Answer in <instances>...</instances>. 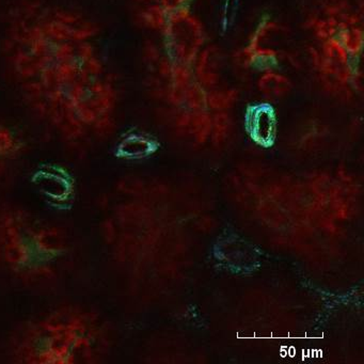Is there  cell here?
Returning a JSON list of instances; mask_svg holds the SVG:
<instances>
[{"instance_id":"cell-1","label":"cell","mask_w":364,"mask_h":364,"mask_svg":"<svg viewBox=\"0 0 364 364\" xmlns=\"http://www.w3.org/2000/svg\"><path fill=\"white\" fill-rule=\"evenodd\" d=\"M100 25L77 10L23 1L8 20L5 50L24 99L41 90L61 69L101 48Z\"/></svg>"},{"instance_id":"cell-2","label":"cell","mask_w":364,"mask_h":364,"mask_svg":"<svg viewBox=\"0 0 364 364\" xmlns=\"http://www.w3.org/2000/svg\"><path fill=\"white\" fill-rule=\"evenodd\" d=\"M107 346L103 319L86 306H58L29 321L12 342L21 364L97 363Z\"/></svg>"},{"instance_id":"cell-3","label":"cell","mask_w":364,"mask_h":364,"mask_svg":"<svg viewBox=\"0 0 364 364\" xmlns=\"http://www.w3.org/2000/svg\"><path fill=\"white\" fill-rule=\"evenodd\" d=\"M70 246L65 230L31 210L21 206L0 210V262L21 282L52 280L67 262Z\"/></svg>"},{"instance_id":"cell-4","label":"cell","mask_w":364,"mask_h":364,"mask_svg":"<svg viewBox=\"0 0 364 364\" xmlns=\"http://www.w3.org/2000/svg\"><path fill=\"white\" fill-rule=\"evenodd\" d=\"M247 129L252 137L261 142H267L274 137L276 131L277 114L268 103H257L247 108Z\"/></svg>"},{"instance_id":"cell-5","label":"cell","mask_w":364,"mask_h":364,"mask_svg":"<svg viewBox=\"0 0 364 364\" xmlns=\"http://www.w3.org/2000/svg\"><path fill=\"white\" fill-rule=\"evenodd\" d=\"M25 149L24 136L14 127L0 123V174L22 156Z\"/></svg>"},{"instance_id":"cell-6","label":"cell","mask_w":364,"mask_h":364,"mask_svg":"<svg viewBox=\"0 0 364 364\" xmlns=\"http://www.w3.org/2000/svg\"><path fill=\"white\" fill-rule=\"evenodd\" d=\"M240 5H242V0H223L221 6L220 23H219L221 33H228L232 28L235 23Z\"/></svg>"},{"instance_id":"cell-7","label":"cell","mask_w":364,"mask_h":364,"mask_svg":"<svg viewBox=\"0 0 364 364\" xmlns=\"http://www.w3.org/2000/svg\"><path fill=\"white\" fill-rule=\"evenodd\" d=\"M150 146V140L146 136L142 135L141 133H131L122 140L119 149L122 152L137 154V153L144 152V150H146Z\"/></svg>"}]
</instances>
